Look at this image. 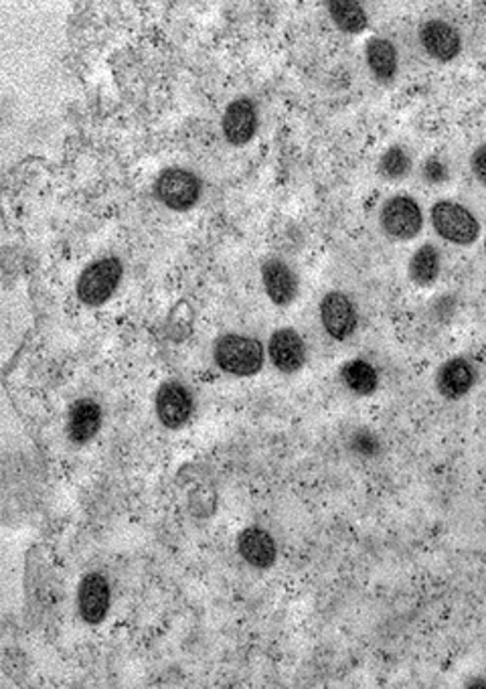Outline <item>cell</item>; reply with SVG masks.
I'll use <instances>...</instances> for the list:
<instances>
[{
	"instance_id": "1",
	"label": "cell",
	"mask_w": 486,
	"mask_h": 689,
	"mask_svg": "<svg viewBox=\"0 0 486 689\" xmlns=\"http://www.w3.org/2000/svg\"><path fill=\"white\" fill-rule=\"evenodd\" d=\"M264 344L248 335L227 333L213 343V361L223 374L253 377L264 367Z\"/></svg>"
},
{
	"instance_id": "2",
	"label": "cell",
	"mask_w": 486,
	"mask_h": 689,
	"mask_svg": "<svg viewBox=\"0 0 486 689\" xmlns=\"http://www.w3.org/2000/svg\"><path fill=\"white\" fill-rule=\"evenodd\" d=\"M124 278V264L116 255H105L88 264L77 276L75 295L86 306H102L116 295Z\"/></svg>"
},
{
	"instance_id": "3",
	"label": "cell",
	"mask_w": 486,
	"mask_h": 689,
	"mask_svg": "<svg viewBox=\"0 0 486 689\" xmlns=\"http://www.w3.org/2000/svg\"><path fill=\"white\" fill-rule=\"evenodd\" d=\"M55 576L49 568L43 554L33 548L27 554V572H25V602H27V618L41 621L51 615L55 606Z\"/></svg>"
},
{
	"instance_id": "4",
	"label": "cell",
	"mask_w": 486,
	"mask_h": 689,
	"mask_svg": "<svg viewBox=\"0 0 486 689\" xmlns=\"http://www.w3.org/2000/svg\"><path fill=\"white\" fill-rule=\"evenodd\" d=\"M432 225L436 229V234L454 246H472L474 241L481 238V224L474 217L471 210H466L464 205H460L457 201H438L432 205L429 211Z\"/></svg>"
},
{
	"instance_id": "5",
	"label": "cell",
	"mask_w": 486,
	"mask_h": 689,
	"mask_svg": "<svg viewBox=\"0 0 486 689\" xmlns=\"http://www.w3.org/2000/svg\"><path fill=\"white\" fill-rule=\"evenodd\" d=\"M201 179L183 166H169L154 180V197L171 211L192 210L201 199Z\"/></svg>"
},
{
	"instance_id": "6",
	"label": "cell",
	"mask_w": 486,
	"mask_h": 689,
	"mask_svg": "<svg viewBox=\"0 0 486 689\" xmlns=\"http://www.w3.org/2000/svg\"><path fill=\"white\" fill-rule=\"evenodd\" d=\"M379 225L385 236L394 240H413L424 227V213L413 197H389L379 211Z\"/></svg>"
},
{
	"instance_id": "7",
	"label": "cell",
	"mask_w": 486,
	"mask_h": 689,
	"mask_svg": "<svg viewBox=\"0 0 486 689\" xmlns=\"http://www.w3.org/2000/svg\"><path fill=\"white\" fill-rule=\"evenodd\" d=\"M77 613L79 618L89 625L98 627L110 615L112 609V586L102 572H88L77 585Z\"/></svg>"
},
{
	"instance_id": "8",
	"label": "cell",
	"mask_w": 486,
	"mask_h": 689,
	"mask_svg": "<svg viewBox=\"0 0 486 689\" xmlns=\"http://www.w3.org/2000/svg\"><path fill=\"white\" fill-rule=\"evenodd\" d=\"M319 313H321L324 333L333 341L351 339L359 327V315H357L353 300L340 290H331L324 295L319 304Z\"/></svg>"
},
{
	"instance_id": "9",
	"label": "cell",
	"mask_w": 486,
	"mask_h": 689,
	"mask_svg": "<svg viewBox=\"0 0 486 689\" xmlns=\"http://www.w3.org/2000/svg\"><path fill=\"white\" fill-rule=\"evenodd\" d=\"M154 408H157V418L164 428L178 430L192 418L195 400H192L191 390L183 381L171 379V381H164L157 391Z\"/></svg>"
},
{
	"instance_id": "10",
	"label": "cell",
	"mask_w": 486,
	"mask_h": 689,
	"mask_svg": "<svg viewBox=\"0 0 486 689\" xmlns=\"http://www.w3.org/2000/svg\"><path fill=\"white\" fill-rule=\"evenodd\" d=\"M267 355L272 365L284 375H295L307 365L309 349L298 330L282 327L274 330L267 341Z\"/></svg>"
},
{
	"instance_id": "11",
	"label": "cell",
	"mask_w": 486,
	"mask_h": 689,
	"mask_svg": "<svg viewBox=\"0 0 486 689\" xmlns=\"http://www.w3.org/2000/svg\"><path fill=\"white\" fill-rule=\"evenodd\" d=\"M258 110L248 96H239L232 100L223 112L222 130L225 140L232 147H244L258 133Z\"/></svg>"
},
{
	"instance_id": "12",
	"label": "cell",
	"mask_w": 486,
	"mask_h": 689,
	"mask_svg": "<svg viewBox=\"0 0 486 689\" xmlns=\"http://www.w3.org/2000/svg\"><path fill=\"white\" fill-rule=\"evenodd\" d=\"M478 372L476 365L469 358H452V360L444 361L436 374V390L446 398V400H462L471 393L472 388L476 386Z\"/></svg>"
},
{
	"instance_id": "13",
	"label": "cell",
	"mask_w": 486,
	"mask_h": 689,
	"mask_svg": "<svg viewBox=\"0 0 486 689\" xmlns=\"http://www.w3.org/2000/svg\"><path fill=\"white\" fill-rule=\"evenodd\" d=\"M420 43L432 60L443 63L457 60L462 51L460 33L443 18H432L420 27Z\"/></svg>"
},
{
	"instance_id": "14",
	"label": "cell",
	"mask_w": 486,
	"mask_h": 689,
	"mask_svg": "<svg viewBox=\"0 0 486 689\" xmlns=\"http://www.w3.org/2000/svg\"><path fill=\"white\" fill-rule=\"evenodd\" d=\"M102 422V405L91 398H79L67 410L65 435L70 438V442L84 447L98 436Z\"/></svg>"
},
{
	"instance_id": "15",
	"label": "cell",
	"mask_w": 486,
	"mask_h": 689,
	"mask_svg": "<svg viewBox=\"0 0 486 689\" xmlns=\"http://www.w3.org/2000/svg\"><path fill=\"white\" fill-rule=\"evenodd\" d=\"M237 552L251 568L270 569L278 560V543L270 531L251 525L239 531Z\"/></svg>"
},
{
	"instance_id": "16",
	"label": "cell",
	"mask_w": 486,
	"mask_h": 689,
	"mask_svg": "<svg viewBox=\"0 0 486 689\" xmlns=\"http://www.w3.org/2000/svg\"><path fill=\"white\" fill-rule=\"evenodd\" d=\"M262 285L276 306H288L298 297V276L282 258H267L262 264Z\"/></svg>"
},
{
	"instance_id": "17",
	"label": "cell",
	"mask_w": 486,
	"mask_h": 689,
	"mask_svg": "<svg viewBox=\"0 0 486 689\" xmlns=\"http://www.w3.org/2000/svg\"><path fill=\"white\" fill-rule=\"evenodd\" d=\"M365 60L371 75L379 84H391L398 75L399 58L398 49L384 37H371L365 46Z\"/></svg>"
},
{
	"instance_id": "18",
	"label": "cell",
	"mask_w": 486,
	"mask_h": 689,
	"mask_svg": "<svg viewBox=\"0 0 486 689\" xmlns=\"http://www.w3.org/2000/svg\"><path fill=\"white\" fill-rule=\"evenodd\" d=\"M340 379L345 388L354 396H373L379 388V374L377 369L365 360L347 361L340 367Z\"/></svg>"
},
{
	"instance_id": "19",
	"label": "cell",
	"mask_w": 486,
	"mask_h": 689,
	"mask_svg": "<svg viewBox=\"0 0 486 689\" xmlns=\"http://www.w3.org/2000/svg\"><path fill=\"white\" fill-rule=\"evenodd\" d=\"M440 264H443V255L438 252V248L432 243H424L410 258L408 276L415 286H432L440 276Z\"/></svg>"
},
{
	"instance_id": "20",
	"label": "cell",
	"mask_w": 486,
	"mask_h": 689,
	"mask_svg": "<svg viewBox=\"0 0 486 689\" xmlns=\"http://www.w3.org/2000/svg\"><path fill=\"white\" fill-rule=\"evenodd\" d=\"M328 15L335 21V25L347 35H361L363 30L367 29L369 16L359 2H351V0L328 2Z\"/></svg>"
},
{
	"instance_id": "21",
	"label": "cell",
	"mask_w": 486,
	"mask_h": 689,
	"mask_svg": "<svg viewBox=\"0 0 486 689\" xmlns=\"http://www.w3.org/2000/svg\"><path fill=\"white\" fill-rule=\"evenodd\" d=\"M412 171V156L401 145L385 150L377 163V173L385 180H403Z\"/></svg>"
},
{
	"instance_id": "22",
	"label": "cell",
	"mask_w": 486,
	"mask_h": 689,
	"mask_svg": "<svg viewBox=\"0 0 486 689\" xmlns=\"http://www.w3.org/2000/svg\"><path fill=\"white\" fill-rule=\"evenodd\" d=\"M422 177L429 185H444L446 180L450 179V173H448V166L444 165L438 156H429L422 166Z\"/></svg>"
},
{
	"instance_id": "23",
	"label": "cell",
	"mask_w": 486,
	"mask_h": 689,
	"mask_svg": "<svg viewBox=\"0 0 486 689\" xmlns=\"http://www.w3.org/2000/svg\"><path fill=\"white\" fill-rule=\"evenodd\" d=\"M354 452L361 454V456H375L379 452V440L375 436L367 433V430H361L353 436V442H351Z\"/></svg>"
},
{
	"instance_id": "24",
	"label": "cell",
	"mask_w": 486,
	"mask_h": 689,
	"mask_svg": "<svg viewBox=\"0 0 486 689\" xmlns=\"http://www.w3.org/2000/svg\"><path fill=\"white\" fill-rule=\"evenodd\" d=\"M471 168L476 180L486 187V142L472 152Z\"/></svg>"
},
{
	"instance_id": "25",
	"label": "cell",
	"mask_w": 486,
	"mask_h": 689,
	"mask_svg": "<svg viewBox=\"0 0 486 689\" xmlns=\"http://www.w3.org/2000/svg\"><path fill=\"white\" fill-rule=\"evenodd\" d=\"M485 255H486V240H485Z\"/></svg>"
}]
</instances>
